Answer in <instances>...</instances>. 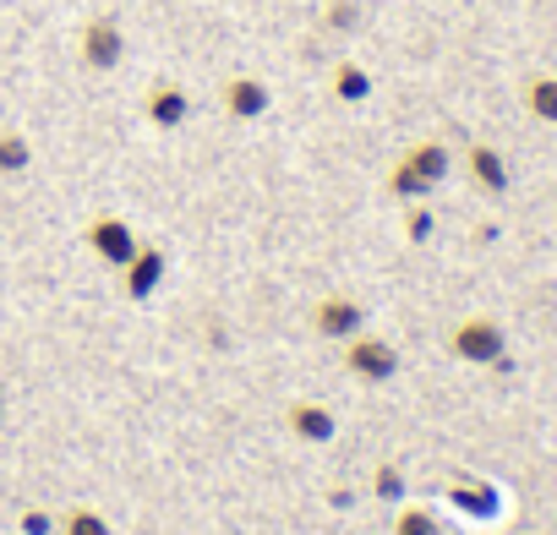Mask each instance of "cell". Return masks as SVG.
Wrapping results in <instances>:
<instances>
[{"mask_svg":"<svg viewBox=\"0 0 557 535\" xmlns=\"http://www.w3.org/2000/svg\"><path fill=\"white\" fill-rule=\"evenodd\" d=\"M448 148L437 142V137H426V142H416V148H405L399 153V164L388 170V191L399 197V202H421L443 175H448Z\"/></svg>","mask_w":557,"mask_h":535,"instance_id":"cell-1","label":"cell"},{"mask_svg":"<svg viewBox=\"0 0 557 535\" xmlns=\"http://www.w3.org/2000/svg\"><path fill=\"white\" fill-rule=\"evenodd\" d=\"M77 61H83V72H115L126 61V28L115 17H104V12L88 17L77 28Z\"/></svg>","mask_w":557,"mask_h":535,"instance_id":"cell-2","label":"cell"},{"mask_svg":"<svg viewBox=\"0 0 557 535\" xmlns=\"http://www.w3.org/2000/svg\"><path fill=\"white\" fill-rule=\"evenodd\" d=\"M448 350H454L459 361H470V366H497L503 350H508V334H503L492 318H465V323H454Z\"/></svg>","mask_w":557,"mask_h":535,"instance_id":"cell-3","label":"cell"},{"mask_svg":"<svg viewBox=\"0 0 557 535\" xmlns=\"http://www.w3.org/2000/svg\"><path fill=\"white\" fill-rule=\"evenodd\" d=\"M345 372L356 377V383H388L394 372H399V350L388 345V339H377V334H350V345H345Z\"/></svg>","mask_w":557,"mask_h":535,"instance_id":"cell-4","label":"cell"},{"mask_svg":"<svg viewBox=\"0 0 557 535\" xmlns=\"http://www.w3.org/2000/svg\"><path fill=\"white\" fill-rule=\"evenodd\" d=\"M121 274V290H126V301H148L153 290H159V279L170 274V257H164V246H153V240H137V251L115 268Z\"/></svg>","mask_w":557,"mask_h":535,"instance_id":"cell-5","label":"cell"},{"mask_svg":"<svg viewBox=\"0 0 557 535\" xmlns=\"http://www.w3.org/2000/svg\"><path fill=\"white\" fill-rule=\"evenodd\" d=\"M83 246H88L104 268H121V262L137 251V229H132L121 213H94L88 229H83Z\"/></svg>","mask_w":557,"mask_h":535,"instance_id":"cell-6","label":"cell"},{"mask_svg":"<svg viewBox=\"0 0 557 535\" xmlns=\"http://www.w3.org/2000/svg\"><path fill=\"white\" fill-rule=\"evenodd\" d=\"M268 104H273V94H268V83L251 77V72H230V77L219 83V110H224L230 121H257V115H268Z\"/></svg>","mask_w":557,"mask_h":535,"instance_id":"cell-7","label":"cell"},{"mask_svg":"<svg viewBox=\"0 0 557 535\" xmlns=\"http://www.w3.org/2000/svg\"><path fill=\"white\" fill-rule=\"evenodd\" d=\"M186 115H191V94H186L181 83L159 77V83L143 94V121H148L153 132H175V126H186Z\"/></svg>","mask_w":557,"mask_h":535,"instance_id":"cell-8","label":"cell"},{"mask_svg":"<svg viewBox=\"0 0 557 535\" xmlns=\"http://www.w3.org/2000/svg\"><path fill=\"white\" fill-rule=\"evenodd\" d=\"M361 328H367V318H361V307L350 296H323L312 307V334H323V339H350Z\"/></svg>","mask_w":557,"mask_h":535,"instance_id":"cell-9","label":"cell"},{"mask_svg":"<svg viewBox=\"0 0 557 535\" xmlns=\"http://www.w3.org/2000/svg\"><path fill=\"white\" fill-rule=\"evenodd\" d=\"M465 170H470V181H475L486 197H503V191H508V159H503L492 142H470V148H465Z\"/></svg>","mask_w":557,"mask_h":535,"instance_id":"cell-10","label":"cell"},{"mask_svg":"<svg viewBox=\"0 0 557 535\" xmlns=\"http://www.w3.org/2000/svg\"><path fill=\"white\" fill-rule=\"evenodd\" d=\"M285 421H290V432L301 437V443H334V410L329 405H318V399H296L290 410H285Z\"/></svg>","mask_w":557,"mask_h":535,"instance_id":"cell-11","label":"cell"},{"mask_svg":"<svg viewBox=\"0 0 557 535\" xmlns=\"http://www.w3.org/2000/svg\"><path fill=\"white\" fill-rule=\"evenodd\" d=\"M329 94H334L339 104H361V99H372V72H367L361 61H339V66L329 72Z\"/></svg>","mask_w":557,"mask_h":535,"instance_id":"cell-12","label":"cell"},{"mask_svg":"<svg viewBox=\"0 0 557 535\" xmlns=\"http://www.w3.org/2000/svg\"><path fill=\"white\" fill-rule=\"evenodd\" d=\"M524 110H530L535 121L557 126V77H552V72H541V77L524 83Z\"/></svg>","mask_w":557,"mask_h":535,"instance_id":"cell-13","label":"cell"},{"mask_svg":"<svg viewBox=\"0 0 557 535\" xmlns=\"http://www.w3.org/2000/svg\"><path fill=\"white\" fill-rule=\"evenodd\" d=\"M34 164V142L17 126H0V175H28Z\"/></svg>","mask_w":557,"mask_h":535,"instance_id":"cell-14","label":"cell"},{"mask_svg":"<svg viewBox=\"0 0 557 535\" xmlns=\"http://www.w3.org/2000/svg\"><path fill=\"white\" fill-rule=\"evenodd\" d=\"M61 535H115V530H110V519H104L99 508L77 502V508H66V519H61Z\"/></svg>","mask_w":557,"mask_h":535,"instance_id":"cell-15","label":"cell"},{"mask_svg":"<svg viewBox=\"0 0 557 535\" xmlns=\"http://www.w3.org/2000/svg\"><path fill=\"white\" fill-rule=\"evenodd\" d=\"M394 535H437V513L421 508V502H405L399 519H394Z\"/></svg>","mask_w":557,"mask_h":535,"instance_id":"cell-16","label":"cell"},{"mask_svg":"<svg viewBox=\"0 0 557 535\" xmlns=\"http://www.w3.org/2000/svg\"><path fill=\"white\" fill-rule=\"evenodd\" d=\"M323 23H329L334 34H350V28L361 23V7H356V0H329V7H323Z\"/></svg>","mask_w":557,"mask_h":535,"instance_id":"cell-17","label":"cell"},{"mask_svg":"<svg viewBox=\"0 0 557 535\" xmlns=\"http://www.w3.org/2000/svg\"><path fill=\"white\" fill-rule=\"evenodd\" d=\"M432 235V213L426 208H410V240H426Z\"/></svg>","mask_w":557,"mask_h":535,"instance_id":"cell-18","label":"cell"},{"mask_svg":"<svg viewBox=\"0 0 557 535\" xmlns=\"http://www.w3.org/2000/svg\"><path fill=\"white\" fill-rule=\"evenodd\" d=\"M377 497H399V470H394V464L377 470Z\"/></svg>","mask_w":557,"mask_h":535,"instance_id":"cell-19","label":"cell"},{"mask_svg":"<svg viewBox=\"0 0 557 535\" xmlns=\"http://www.w3.org/2000/svg\"><path fill=\"white\" fill-rule=\"evenodd\" d=\"M23 530H28V535H45V513H39V508H34V513H28V519H23Z\"/></svg>","mask_w":557,"mask_h":535,"instance_id":"cell-20","label":"cell"}]
</instances>
